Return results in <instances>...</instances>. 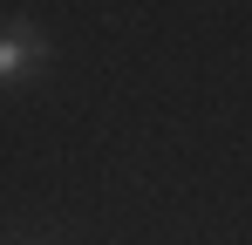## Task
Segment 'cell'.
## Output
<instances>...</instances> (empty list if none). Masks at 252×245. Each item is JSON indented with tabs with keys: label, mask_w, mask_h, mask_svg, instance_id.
<instances>
[{
	"label": "cell",
	"mask_w": 252,
	"mask_h": 245,
	"mask_svg": "<svg viewBox=\"0 0 252 245\" xmlns=\"http://www.w3.org/2000/svg\"><path fill=\"white\" fill-rule=\"evenodd\" d=\"M41 61H48V34L34 21H0V89L28 82Z\"/></svg>",
	"instance_id": "cell-1"
}]
</instances>
